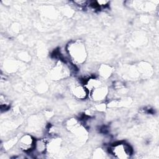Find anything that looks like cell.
<instances>
[{"label":"cell","instance_id":"277c9868","mask_svg":"<svg viewBox=\"0 0 159 159\" xmlns=\"http://www.w3.org/2000/svg\"><path fill=\"white\" fill-rule=\"evenodd\" d=\"M68 86L70 93L75 99L83 101L89 97V91L80 80L70 81Z\"/></svg>","mask_w":159,"mask_h":159},{"label":"cell","instance_id":"9c48e42d","mask_svg":"<svg viewBox=\"0 0 159 159\" xmlns=\"http://www.w3.org/2000/svg\"><path fill=\"white\" fill-rule=\"evenodd\" d=\"M114 68L107 64H102L101 65L98 70V75L99 78L101 80H105L110 78L114 73Z\"/></svg>","mask_w":159,"mask_h":159},{"label":"cell","instance_id":"ba28073f","mask_svg":"<svg viewBox=\"0 0 159 159\" xmlns=\"http://www.w3.org/2000/svg\"><path fill=\"white\" fill-rule=\"evenodd\" d=\"M137 68L140 76H142L143 78H149L152 75L153 73L152 65L145 61H142L139 63L137 66Z\"/></svg>","mask_w":159,"mask_h":159},{"label":"cell","instance_id":"6da1fadb","mask_svg":"<svg viewBox=\"0 0 159 159\" xmlns=\"http://www.w3.org/2000/svg\"><path fill=\"white\" fill-rule=\"evenodd\" d=\"M65 48L70 61L74 65H81L86 61L88 53L86 45L82 40H71L68 43Z\"/></svg>","mask_w":159,"mask_h":159},{"label":"cell","instance_id":"ac0fdd59","mask_svg":"<svg viewBox=\"0 0 159 159\" xmlns=\"http://www.w3.org/2000/svg\"><path fill=\"white\" fill-rule=\"evenodd\" d=\"M18 57L20 59V60L23 61H29V60H30V56L26 52H20L18 54Z\"/></svg>","mask_w":159,"mask_h":159},{"label":"cell","instance_id":"9a60e30c","mask_svg":"<svg viewBox=\"0 0 159 159\" xmlns=\"http://www.w3.org/2000/svg\"><path fill=\"white\" fill-rule=\"evenodd\" d=\"M107 104L105 103L104 102H96V104L93 106L92 107V111H95L97 112H102L106 111L107 109Z\"/></svg>","mask_w":159,"mask_h":159},{"label":"cell","instance_id":"e0dca14e","mask_svg":"<svg viewBox=\"0 0 159 159\" xmlns=\"http://www.w3.org/2000/svg\"><path fill=\"white\" fill-rule=\"evenodd\" d=\"M88 1L86 0H77V1H73L71 2L76 6L80 7V8H84L87 6H88L89 4Z\"/></svg>","mask_w":159,"mask_h":159},{"label":"cell","instance_id":"7a4b0ae2","mask_svg":"<svg viewBox=\"0 0 159 159\" xmlns=\"http://www.w3.org/2000/svg\"><path fill=\"white\" fill-rule=\"evenodd\" d=\"M107 152L114 158L119 159H127L132 157L134 151L131 145L125 142H117L111 144Z\"/></svg>","mask_w":159,"mask_h":159},{"label":"cell","instance_id":"7c38bea8","mask_svg":"<svg viewBox=\"0 0 159 159\" xmlns=\"http://www.w3.org/2000/svg\"><path fill=\"white\" fill-rule=\"evenodd\" d=\"M19 139V138L15 136L5 140L4 143L2 144V146L4 150L6 151V150H9L12 149L16 144H17Z\"/></svg>","mask_w":159,"mask_h":159},{"label":"cell","instance_id":"8fae6325","mask_svg":"<svg viewBox=\"0 0 159 159\" xmlns=\"http://www.w3.org/2000/svg\"><path fill=\"white\" fill-rule=\"evenodd\" d=\"M83 84L89 91V93L94 89L98 88L103 84L102 80L97 77H89L84 80Z\"/></svg>","mask_w":159,"mask_h":159},{"label":"cell","instance_id":"52a82bcc","mask_svg":"<svg viewBox=\"0 0 159 159\" xmlns=\"http://www.w3.org/2000/svg\"><path fill=\"white\" fill-rule=\"evenodd\" d=\"M48 139L39 138L35 139L34 148L32 152H34L37 155H43L47 153Z\"/></svg>","mask_w":159,"mask_h":159},{"label":"cell","instance_id":"3957f363","mask_svg":"<svg viewBox=\"0 0 159 159\" xmlns=\"http://www.w3.org/2000/svg\"><path fill=\"white\" fill-rule=\"evenodd\" d=\"M73 64L70 65L69 63H66L60 60L50 70L48 73L49 78L52 80L58 81L68 78L73 70L71 66Z\"/></svg>","mask_w":159,"mask_h":159},{"label":"cell","instance_id":"5bb4252c","mask_svg":"<svg viewBox=\"0 0 159 159\" xmlns=\"http://www.w3.org/2000/svg\"><path fill=\"white\" fill-rule=\"evenodd\" d=\"M0 108L1 112H6L10 108V101L5 95L1 94L0 97Z\"/></svg>","mask_w":159,"mask_h":159},{"label":"cell","instance_id":"8992f818","mask_svg":"<svg viewBox=\"0 0 159 159\" xmlns=\"http://www.w3.org/2000/svg\"><path fill=\"white\" fill-rule=\"evenodd\" d=\"M109 94V90L107 86L102 84L89 92V97L95 102H104Z\"/></svg>","mask_w":159,"mask_h":159},{"label":"cell","instance_id":"4fadbf2b","mask_svg":"<svg viewBox=\"0 0 159 159\" xmlns=\"http://www.w3.org/2000/svg\"><path fill=\"white\" fill-rule=\"evenodd\" d=\"M19 64L16 63V61H12L11 60L4 61V68L8 72H13L16 71L18 70Z\"/></svg>","mask_w":159,"mask_h":159},{"label":"cell","instance_id":"5b68a950","mask_svg":"<svg viewBox=\"0 0 159 159\" xmlns=\"http://www.w3.org/2000/svg\"><path fill=\"white\" fill-rule=\"evenodd\" d=\"M35 138L30 134H25L20 136L17 142L19 149L24 153H31L34 148Z\"/></svg>","mask_w":159,"mask_h":159},{"label":"cell","instance_id":"d6986e66","mask_svg":"<svg viewBox=\"0 0 159 159\" xmlns=\"http://www.w3.org/2000/svg\"><path fill=\"white\" fill-rule=\"evenodd\" d=\"M96 4L98 6L99 9H101V8H106L107 7L109 4H110V1H106V0H98V1H96Z\"/></svg>","mask_w":159,"mask_h":159},{"label":"cell","instance_id":"2e32d148","mask_svg":"<svg viewBox=\"0 0 159 159\" xmlns=\"http://www.w3.org/2000/svg\"><path fill=\"white\" fill-rule=\"evenodd\" d=\"M106 152L102 148H98L94 150L93 153V158H104L106 157Z\"/></svg>","mask_w":159,"mask_h":159},{"label":"cell","instance_id":"30bf717a","mask_svg":"<svg viewBox=\"0 0 159 159\" xmlns=\"http://www.w3.org/2000/svg\"><path fill=\"white\" fill-rule=\"evenodd\" d=\"M42 118L37 115L30 117L28 122V127L29 129L30 128V131L35 133L39 131L42 126Z\"/></svg>","mask_w":159,"mask_h":159}]
</instances>
